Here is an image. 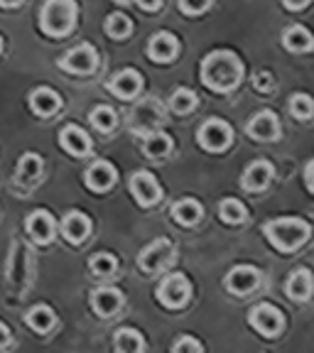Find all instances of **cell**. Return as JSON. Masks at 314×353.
Returning <instances> with one entry per match:
<instances>
[{
    "instance_id": "32",
    "label": "cell",
    "mask_w": 314,
    "mask_h": 353,
    "mask_svg": "<svg viewBox=\"0 0 314 353\" xmlns=\"http://www.w3.org/2000/svg\"><path fill=\"white\" fill-rule=\"evenodd\" d=\"M88 268H91V272H94L96 277H110L116 272L118 260L110 253H96L94 258H91V263H88Z\"/></svg>"
},
{
    "instance_id": "19",
    "label": "cell",
    "mask_w": 314,
    "mask_h": 353,
    "mask_svg": "<svg viewBox=\"0 0 314 353\" xmlns=\"http://www.w3.org/2000/svg\"><path fill=\"white\" fill-rule=\"evenodd\" d=\"M30 108L37 116H55L57 110L61 108V99L50 86H39L30 94Z\"/></svg>"
},
{
    "instance_id": "17",
    "label": "cell",
    "mask_w": 314,
    "mask_h": 353,
    "mask_svg": "<svg viewBox=\"0 0 314 353\" xmlns=\"http://www.w3.org/2000/svg\"><path fill=\"white\" fill-rule=\"evenodd\" d=\"M116 182V170L106 160H99L86 170V187L91 192H106Z\"/></svg>"
},
{
    "instance_id": "25",
    "label": "cell",
    "mask_w": 314,
    "mask_h": 353,
    "mask_svg": "<svg viewBox=\"0 0 314 353\" xmlns=\"http://www.w3.org/2000/svg\"><path fill=\"white\" fill-rule=\"evenodd\" d=\"M202 214H204V209H202V204L194 201V199H182V201H177V204L172 206V219H175L177 223H182V226H194V223L202 219Z\"/></svg>"
},
{
    "instance_id": "27",
    "label": "cell",
    "mask_w": 314,
    "mask_h": 353,
    "mask_svg": "<svg viewBox=\"0 0 314 353\" xmlns=\"http://www.w3.org/2000/svg\"><path fill=\"white\" fill-rule=\"evenodd\" d=\"M145 154H150V157H165L167 152L172 150V140H170V135L167 132H157V130H153V132H148L145 135Z\"/></svg>"
},
{
    "instance_id": "4",
    "label": "cell",
    "mask_w": 314,
    "mask_h": 353,
    "mask_svg": "<svg viewBox=\"0 0 314 353\" xmlns=\"http://www.w3.org/2000/svg\"><path fill=\"white\" fill-rule=\"evenodd\" d=\"M231 125H228L226 121H221V118H211V121H206L204 125L199 128V145L204 150H209V152H221V150H226L228 145H231Z\"/></svg>"
},
{
    "instance_id": "24",
    "label": "cell",
    "mask_w": 314,
    "mask_h": 353,
    "mask_svg": "<svg viewBox=\"0 0 314 353\" xmlns=\"http://www.w3.org/2000/svg\"><path fill=\"white\" fill-rule=\"evenodd\" d=\"M88 231H91V221L79 211L66 214V219L61 221V233L69 243H81L88 236Z\"/></svg>"
},
{
    "instance_id": "9",
    "label": "cell",
    "mask_w": 314,
    "mask_h": 353,
    "mask_svg": "<svg viewBox=\"0 0 314 353\" xmlns=\"http://www.w3.org/2000/svg\"><path fill=\"white\" fill-rule=\"evenodd\" d=\"M130 192L140 206H153L162 199V189H160V184H157V179L145 170L135 172V174L130 176Z\"/></svg>"
},
{
    "instance_id": "1",
    "label": "cell",
    "mask_w": 314,
    "mask_h": 353,
    "mask_svg": "<svg viewBox=\"0 0 314 353\" xmlns=\"http://www.w3.org/2000/svg\"><path fill=\"white\" fill-rule=\"evenodd\" d=\"M243 79V64L233 52L219 50L211 52L202 61V81L206 88L216 94H228L241 83Z\"/></svg>"
},
{
    "instance_id": "44",
    "label": "cell",
    "mask_w": 314,
    "mask_h": 353,
    "mask_svg": "<svg viewBox=\"0 0 314 353\" xmlns=\"http://www.w3.org/2000/svg\"><path fill=\"white\" fill-rule=\"evenodd\" d=\"M0 50H3V39H0Z\"/></svg>"
},
{
    "instance_id": "38",
    "label": "cell",
    "mask_w": 314,
    "mask_h": 353,
    "mask_svg": "<svg viewBox=\"0 0 314 353\" xmlns=\"http://www.w3.org/2000/svg\"><path fill=\"white\" fill-rule=\"evenodd\" d=\"M304 187L314 194V160L307 162V167H304Z\"/></svg>"
},
{
    "instance_id": "3",
    "label": "cell",
    "mask_w": 314,
    "mask_h": 353,
    "mask_svg": "<svg viewBox=\"0 0 314 353\" xmlns=\"http://www.w3.org/2000/svg\"><path fill=\"white\" fill-rule=\"evenodd\" d=\"M77 10L74 0H47L39 12V28L50 37H64L72 32L77 22Z\"/></svg>"
},
{
    "instance_id": "39",
    "label": "cell",
    "mask_w": 314,
    "mask_h": 353,
    "mask_svg": "<svg viewBox=\"0 0 314 353\" xmlns=\"http://www.w3.org/2000/svg\"><path fill=\"white\" fill-rule=\"evenodd\" d=\"M282 6H285L287 10H302V8L309 6V0H282Z\"/></svg>"
},
{
    "instance_id": "35",
    "label": "cell",
    "mask_w": 314,
    "mask_h": 353,
    "mask_svg": "<svg viewBox=\"0 0 314 353\" xmlns=\"http://www.w3.org/2000/svg\"><path fill=\"white\" fill-rule=\"evenodd\" d=\"M211 6V0H179V10L184 15H202Z\"/></svg>"
},
{
    "instance_id": "23",
    "label": "cell",
    "mask_w": 314,
    "mask_h": 353,
    "mask_svg": "<svg viewBox=\"0 0 314 353\" xmlns=\"http://www.w3.org/2000/svg\"><path fill=\"white\" fill-rule=\"evenodd\" d=\"M28 233L35 238L37 243H50L55 236V221L47 211H32L28 219Z\"/></svg>"
},
{
    "instance_id": "29",
    "label": "cell",
    "mask_w": 314,
    "mask_h": 353,
    "mask_svg": "<svg viewBox=\"0 0 314 353\" xmlns=\"http://www.w3.org/2000/svg\"><path fill=\"white\" fill-rule=\"evenodd\" d=\"M116 348L126 353H135V351H143L145 341H143V336H140V331L121 329V331H116Z\"/></svg>"
},
{
    "instance_id": "10",
    "label": "cell",
    "mask_w": 314,
    "mask_h": 353,
    "mask_svg": "<svg viewBox=\"0 0 314 353\" xmlns=\"http://www.w3.org/2000/svg\"><path fill=\"white\" fill-rule=\"evenodd\" d=\"M143 88V77L135 69H123V72L113 74L108 81V91L118 99H135Z\"/></svg>"
},
{
    "instance_id": "30",
    "label": "cell",
    "mask_w": 314,
    "mask_h": 353,
    "mask_svg": "<svg viewBox=\"0 0 314 353\" xmlns=\"http://www.w3.org/2000/svg\"><path fill=\"white\" fill-rule=\"evenodd\" d=\"M219 216H221V221H226V223H243L246 216H248V211H246V206H243L238 199H224L219 206Z\"/></svg>"
},
{
    "instance_id": "12",
    "label": "cell",
    "mask_w": 314,
    "mask_h": 353,
    "mask_svg": "<svg viewBox=\"0 0 314 353\" xmlns=\"http://www.w3.org/2000/svg\"><path fill=\"white\" fill-rule=\"evenodd\" d=\"M160 121H162V108L155 101H143V103H138V108L133 110V128L140 135H148V132L157 130Z\"/></svg>"
},
{
    "instance_id": "40",
    "label": "cell",
    "mask_w": 314,
    "mask_h": 353,
    "mask_svg": "<svg viewBox=\"0 0 314 353\" xmlns=\"http://www.w3.org/2000/svg\"><path fill=\"white\" fill-rule=\"evenodd\" d=\"M138 6L143 8V10H160V6H162V0H138Z\"/></svg>"
},
{
    "instance_id": "42",
    "label": "cell",
    "mask_w": 314,
    "mask_h": 353,
    "mask_svg": "<svg viewBox=\"0 0 314 353\" xmlns=\"http://www.w3.org/2000/svg\"><path fill=\"white\" fill-rule=\"evenodd\" d=\"M22 6V0H0V8H17Z\"/></svg>"
},
{
    "instance_id": "8",
    "label": "cell",
    "mask_w": 314,
    "mask_h": 353,
    "mask_svg": "<svg viewBox=\"0 0 314 353\" xmlns=\"http://www.w3.org/2000/svg\"><path fill=\"white\" fill-rule=\"evenodd\" d=\"M96 64H99V54L91 44H79L59 59V66L69 74H91Z\"/></svg>"
},
{
    "instance_id": "22",
    "label": "cell",
    "mask_w": 314,
    "mask_h": 353,
    "mask_svg": "<svg viewBox=\"0 0 314 353\" xmlns=\"http://www.w3.org/2000/svg\"><path fill=\"white\" fill-rule=\"evenodd\" d=\"M312 290H314V277H312V272L304 270V268L295 270L285 282V292L293 299H297V302H304V299L312 294Z\"/></svg>"
},
{
    "instance_id": "6",
    "label": "cell",
    "mask_w": 314,
    "mask_h": 353,
    "mask_svg": "<svg viewBox=\"0 0 314 353\" xmlns=\"http://www.w3.org/2000/svg\"><path fill=\"white\" fill-rule=\"evenodd\" d=\"M172 258H175V248H172V243L167 241V238H157V241L150 243L148 248H143L138 263L145 272H160L172 263Z\"/></svg>"
},
{
    "instance_id": "16",
    "label": "cell",
    "mask_w": 314,
    "mask_h": 353,
    "mask_svg": "<svg viewBox=\"0 0 314 353\" xmlns=\"http://www.w3.org/2000/svg\"><path fill=\"white\" fill-rule=\"evenodd\" d=\"M59 143H61V148L69 154H74V157H84V154H88V150H91V138H88L86 130H81L79 125H66L64 130L59 132Z\"/></svg>"
},
{
    "instance_id": "21",
    "label": "cell",
    "mask_w": 314,
    "mask_h": 353,
    "mask_svg": "<svg viewBox=\"0 0 314 353\" xmlns=\"http://www.w3.org/2000/svg\"><path fill=\"white\" fill-rule=\"evenodd\" d=\"M42 176V157L35 152H25L17 162V182L22 187H32Z\"/></svg>"
},
{
    "instance_id": "26",
    "label": "cell",
    "mask_w": 314,
    "mask_h": 353,
    "mask_svg": "<svg viewBox=\"0 0 314 353\" xmlns=\"http://www.w3.org/2000/svg\"><path fill=\"white\" fill-rule=\"evenodd\" d=\"M55 321H57L55 312H52V307H47V304H35V307L28 312V324H30V329L39 331V334L50 331L52 326H55Z\"/></svg>"
},
{
    "instance_id": "43",
    "label": "cell",
    "mask_w": 314,
    "mask_h": 353,
    "mask_svg": "<svg viewBox=\"0 0 314 353\" xmlns=\"http://www.w3.org/2000/svg\"><path fill=\"white\" fill-rule=\"evenodd\" d=\"M113 3H121V6H126V3H130V0H113Z\"/></svg>"
},
{
    "instance_id": "28",
    "label": "cell",
    "mask_w": 314,
    "mask_h": 353,
    "mask_svg": "<svg viewBox=\"0 0 314 353\" xmlns=\"http://www.w3.org/2000/svg\"><path fill=\"white\" fill-rule=\"evenodd\" d=\"M88 121H91V125H94L99 132H110L113 128H116L118 116L113 113V108H110V105H96V108L91 110Z\"/></svg>"
},
{
    "instance_id": "34",
    "label": "cell",
    "mask_w": 314,
    "mask_h": 353,
    "mask_svg": "<svg viewBox=\"0 0 314 353\" xmlns=\"http://www.w3.org/2000/svg\"><path fill=\"white\" fill-rule=\"evenodd\" d=\"M290 113H293L297 121H307L314 116V101L307 94H295L290 99Z\"/></svg>"
},
{
    "instance_id": "11",
    "label": "cell",
    "mask_w": 314,
    "mask_h": 353,
    "mask_svg": "<svg viewBox=\"0 0 314 353\" xmlns=\"http://www.w3.org/2000/svg\"><path fill=\"white\" fill-rule=\"evenodd\" d=\"M260 282V272L251 265H238L226 275V287L238 297H246L248 292H253Z\"/></svg>"
},
{
    "instance_id": "36",
    "label": "cell",
    "mask_w": 314,
    "mask_h": 353,
    "mask_svg": "<svg viewBox=\"0 0 314 353\" xmlns=\"http://www.w3.org/2000/svg\"><path fill=\"white\" fill-rule=\"evenodd\" d=\"M175 348L177 353H182V351H202V343L197 341V339H192V336H184V339H179V341H175Z\"/></svg>"
},
{
    "instance_id": "18",
    "label": "cell",
    "mask_w": 314,
    "mask_h": 353,
    "mask_svg": "<svg viewBox=\"0 0 314 353\" xmlns=\"http://www.w3.org/2000/svg\"><path fill=\"white\" fill-rule=\"evenodd\" d=\"M123 297L118 290L113 287H101V290H94L91 292V307L99 316H113L121 309Z\"/></svg>"
},
{
    "instance_id": "31",
    "label": "cell",
    "mask_w": 314,
    "mask_h": 353,
    "mask_svg": "<svg viewBox=\"0 0 314 353\" xmlns=\"http://www.w3.org/2000/svg\"><path fill=\"white\" fill-rule=\"evenodd\" d=\"M130 20H128V15H123V12H113V15L106 17V34L113 39H123L130 34Z\"/></svg>"
},
{
    "instance_id": "2",
    "label": "cell",
    "mask_w": 314,
    "mask_h": 353,
    "mask_svg": "<svg viewBox=\"0 0 314 353\" xmlns=\"http://www.w3.org/2000/svg\"><path fill=\"white\" fill-rule=\"evenodd\" d=\"M265 238L280 253H293L309 238V223L302 219H275L265 223Z\"/></svg>"
},
{
    "instance_id": "14",
    "label": "cell",
    "mask_w": 314,
    "mask_h": 353,
    "mask_svg": "<svg viewBox=\"0 0 314 353\" xmlns=\"http://www.w3.org/2000/svg\"><path fill=\"white\" fill-rule=\"evenodd\" d=\"M273 179V165L265 160H255L246 167L241 176V184L243 189H248V192H263Z\"/></svg>"
},
{
    "instance_id": "5",
    "label": "cell",
    "mask_w": 314,
    "mask_h": 353,
    "mask_svg": "<svg viewBox=\"0 0 314 353\" xmlns=\"http://www.w3.org/2000/svg\"><path fill=\"white\" fill-rule=\"evenodd\" d=\"M189 294H192V287H189V280L184 275H167L162 280V285L157 287V299H160L162 307L167 309H179L187 304Z\"/></svg>"
},
{
    "instance_id": "20",
    "label": "cell",
    "mask_w": 314,
    "mask_h": 353,
    "mask_svg": "<svg viewBox=\"0 0 314 353\" xmlns=\"http://www.w3.org/2000/svg\"><path fill=\"white\" fill-rule=\"evenodd\" d=\"M282 44H285L287 52H293V54H302V52L314 50V37L307 28H302V25H293V28H287L285 34H282Z\"/></svg>"
},
{
    "instance_id": "41",
    "label": "cell",
    "mask_w": 314,
    "mask_h": 353,
    "mask_svg": "<svg viewBox=\"0 0 314 353\" xmlns=\"http://www.w3.org/2000/svg\"><path fill=\"white\" fill-rule=\"evenodd\" d=\"M8 343H10V329H8V326L0 321V348L8 346Z\"/></svg>"
},
{
    "instance_id": "7",
    "label": "cell",
    "mask_w": 314,
    "mask_h": 353,
    "mask_svg": "<svg viewBox=\"0 0 314 353\" xmlns=\"http://www.w3.org/2000/svg\"><path fill=\"white\" fill-rule=\"evenodd\" d=\"M248 321L258 334H263V336H277V334L282 331V324H285L280 309L273 307V304H268V302L251 309Z\"/></svg>"
},
{
    "instance_id": "15",
    "label": "cell",
    "mask_w": 314,
    "mask_h": 353,
    "mask_svg": "<svg viewBox=\"0 0 314 353\" xmlns=\"http://www.w3.org/2000/svg\"><path fill=\"white\" fill-rule=\"evenodd\" d=\"M179 52V42H177L175 34L170 32H157L150 37V44H148V54L153 61H160V64H167L172 61Z\"/></svg>"
},
{
    "instance_id": "37",
    "label": "cell",
    "mask_w": 314,
    "mask_h": 353,
    "mask_svg": "<svg viewBox=\"0 0 314 353\" xmlns=\"http://www.w3.org/2000/svg\"><path fill=\"white\" fill-rule=\"evenodd\" d=\"M273 83H275V79H273L268 72H260V74H255V77H253V86L258 88V91H271Z\"/></svg>"
},
{
    "instance_id": "33",
    "label": "cell",
    "mask_w": 314,
    "mask_h": 353,
    "mask_svg": "<svg viewBox=\"0 0 314 353\" xmlns=\"http://www.w3.org/2000/svg\"><path fill=\"white\" fill-rule=\"evenodd\" d=\"M170 105L175 113H189V110L197 108V94L189 88H177L170 99Z\"/></svg>"
},
{
    "instance_id": "13",
    "label": "cell",
    "mask_w": 314,
    "mask_h": 353,
    "mask_svg": "<svg viewBox=\"0 0 314 353\" xmlns=\"http://www.w3.org/2000/svg\"><path fill=\"white\" fill-rule=\"evenodd\" d=\"M246 130H248V135L253 140H263V143H268V140H275L277 135H280V123H277L275 113L263 110V113H258V116L251 118V123H248Z\"/></svg>"
}]
</instances>
